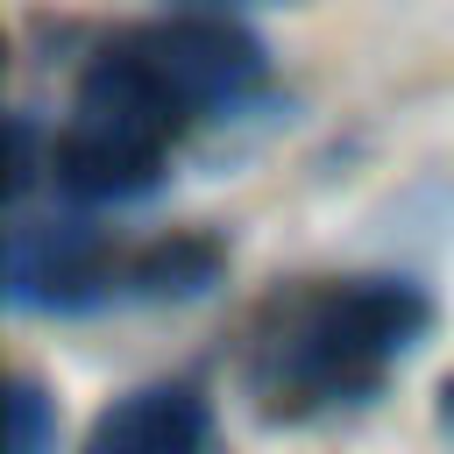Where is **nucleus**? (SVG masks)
<instances>
[{
  "label": "nucleus",
  "mask_w": 454,
  "mask_h": 454,
  "mask_svg": "<svg viewBox=\"0 0 454 454\" xmlns=\"http://www.w3.org/2000/svg\"><path fill=\"white\" fill-rule=\"evenodd\" d=\"M440 419H447V426H454V376H447V383H440Z\"/></svg>",
  "instance_id": "39448f33"
},
{
  "label": "nucleus",
  "mask_w": 454,
  "mask_h": 454,
  "mask_svg": "<svg viewBox=\"0 0 454 454\" xmlns=\"http://www.w3.org/2000/svg\"><path fill=\"white\" fill-rule=\"evenodd\" d=\"M206 7H234V0H206Z\"/></svg>",
  "instance_id": "423d86ee"
},
{
  "label": "nucleus",
  "mask_w": 454,
  "mask_h": 454,
  "mask_svg": "<svg viewBox=\"0 0 454 454\" xmlns=\"http://www.w3.org/2000/svg\"><path fill=\"white\" fill-rule=\"evenodd\" d=\"M7 454H57V404L35 376L7 383Z\"/></svg>",
  "instance_id": "20e7f679"
},
{
  "label": "nucleus",
  "mask_w": 454,
  "mask_h": 454,
  "mask_svg": "<svg viewBox=\"0 0 454 454\" xmlns=\"http://www.w3.org/2000/svg\"><path fill=\"white\" fill-rule=\"evenodd\" d=\"M85 78L184 142L199 121L248 106L270 78V57H262L255 28H241L227 7H184V14H156V21L106 35L92 50Z\"/></svg>",
  "instance_id": "f03ea898"
},
{
  "label": "nucleus",
  "mask_w": 454,
  "mask_h": 454,
  "mask_svg": "<svg viewBox=\"0 0 454 454\" xmlns=\"http://www.w3.org/2000/svg\"><path fill=\"white\" fill-rule=\"evenodd\" d=\"M433 298L411 277H305L284 284L241 348V390L262 419L298 426L369 404L390 369L426 340Z\"/></svg>",
  "instance_id": "f257e3e1"
},
{
  "label": "nucleus",
  "mask_w": 454,
  "mask_h": 454,
  "mask_svg": "<svg viewBox=\"0 0 454 454\" xmlns=\"http://www.w3.org/2000/svg\"><path fill=\"white\" fill-rule=\"evenodd\" d=\"M85 454H206V397H199V383H177V376L135 383L128 397H114L92 419Z\"/></svg>",
  "instance_id": "7ed1b4c3"
}]
</instances>
